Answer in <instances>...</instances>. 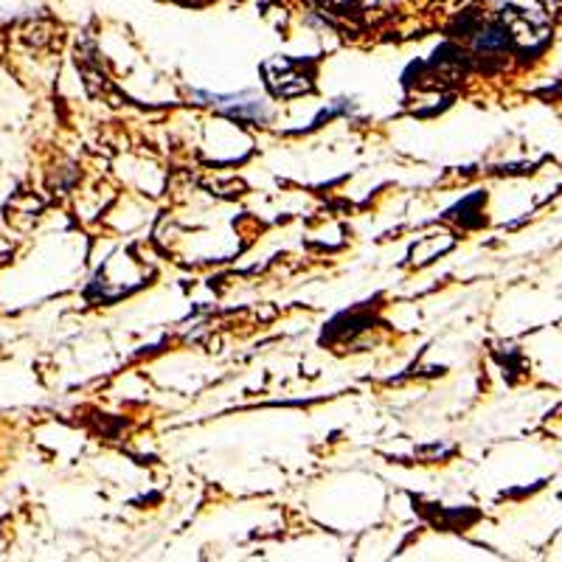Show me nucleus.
Returning a JSON list of instances; mask_svg holds the SVG:
<instances>
[{
  "label": "nucleus",
  "mask_w": 562,
  "mask_h": 562,
  "mask_svg": "<svg viewBox=\"0 0 562 562\" xmlns=\"http://www.w3.org/2000/svg\"><path fill=\"white\" fill-rule=\"evenodd\" d=\"M506 34L501 32V29H492V32H486V37L479 40L481 48H498V45H504Z\"/></svg>",
  "instance_id": "nucleus-1"
}]
</instances>
